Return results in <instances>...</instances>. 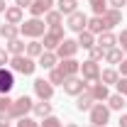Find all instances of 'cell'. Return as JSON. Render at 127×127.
Here are the masks:
<instances>
[{
    "label": "cell",
    "instance_id": "obj_31",
    "mask_svg": "<svg viewBox=\"0 0 127 127\" xmlns=\"http://www.w3.org/2000/svg\"><path fill=\"white\" fill-rule=\"evenodd\" d=\"M49 83H51V86H64V81H66V76H64L61 71H59V66H56V68H51V71H49Z\"/></svg>",
    "mask_w": 127,
    "mask_h": 127
},
{
    "label": "cell",
    "instance_id": "obj_41",
    "mask_svg": "<svg viewBox=\"0 0 127 127\" xmlns=\"http://www.w3.org/2000/svg\"><path fill=\"white\" fill-rule=\"evenodd\" d=\"M110 2V7H115V10H120L122 5H127V0H108Z\"/></svg>",
    "mask_w": 127,
    "mask_h": 127
},
{
    "label": "cell",
    "instance_id": "obj_38",
    "mask_svg": "<svg viewBox=\"0 0 127 127\" xmlns=\"http://www.w3.org/2000/svg\"><path fill=\"white\" fill-rule=\"evenodd\" d=\"M117 44H120V49L127 54V30H122L120 34H117Z\"/></svg>",
    "mask_w": 127,
    "mask_h": 127
},
{
    "label": "cell",
    "instance_id": "obj_47",
    "mask_svg": "<svg viewBox=\"0 0 127 127\" xmlns=\"http://www.w3.org/2000/svg\"><path fill=\"white\" fill-rule=\"evenodd\" d=\"M88 127H93V125H88Z\"/></svg>",
    "mask_w": 127,
    "mask_h": 127
},
{
    "label": "cell",
    "instance_id": "obj_3",
    "mask_svg": "<svg viewBox=\"0 0 127 127\" xmlns=\"http://www.w3.org/2000/svg\"><path fill=\"white\" fill-rule=\"evenodd\" d=\"M34 108V100H32L30 95H20L17 100H12V105H10V110L7 115L12 117V120H20V117H27Z\"/></svg>",
    "mask_w": 127,
    "mask_h": 127
},
{
    "label": "cell",
    "instance_id": "obj_14",
    "mask_svg": "<svg viewBox=\"0 0 127 127\" xmlns=\"http://www.w3.org/2000/svg\"><path fill=\"white\" fill-rule=\"evenodd\" d=\"M54 0H32V5H30V12L32 17H42V15H47L49 10H54Z\"/></svg>",
    "mask_w": 127,
    "mask_h": 127
},
{
    "label": "cell",
    "instance_id": "obj_5",
    "mask_svg": "<svg viewBox=\"0 0 127 127\" xmlns=\"http://www.w3.org/2000/svg\"><path fill=\"white\" fill-rule=\"evenodd\" d=\"M64 39H66V37H64V27L59 25V27H49V30L44 32V42H42V44H44L47 51H56V47L61 44Z\"/></svg>",
    "mask_w": 127,
    "mask_h": 127
},
{
    "label": "cell",
    "instance_id": "obj_23",
    "mask_svg": "<svg viewBox=\"0 0 127 127\" xmlns=\"http://www.w3.org/2000/svg\"><path fill=\"white\" fill-rule=\"evenodd\" d=\"M56 10L61 12V15H71V12H76L78 10V2L76 0H56Z\"/></svg>",
    "mask_w": 127,
    "mask_h": 127
},
{
    "label": "cell",
    "instance_id": "obj_8",
    "mask_svg": "<svg viewBox=\"0 0 127 127\" xmlns=\"http://www.w3.org/2000/svg\"><path fill=\"white\" fill-rule=\"evenodd\" d=\"M34 95L39 98V100H51L54 98V86L49 83L47 78H34Z\"/></svg>",
    "mask_w": 127,
    "mask_h": 127
},
{
    "label": "cell",
    "instance_id": "obj_25",
    "mask_svg": "<svg viewBox=\"0 0 127 127\" xmlns=\"http://www.w3.org/2000/svg\"><path fill=\"white\" fill-rule=\"evenodd\" d=\"M120 81V71H115V68H105V71H100V83H105V86H115Z\"/></svg>",
    "mask_w": 127,
    "mask_h": 127
},
{
    "label": "cell",
    "instance_id": "obj_36",
    "mask_svg": "<svg viewBox=\"0 0 127 127\" xmlns=\"http://www.w3.org/2000/svg\"><path fill=\"white\" fill-rule=\"evenodd\" d=\"M10 105H12V98L0 93V112H7V110H10Z\"/></svg>",
    "mask_w": 127,
    "mask_h": 127
},
{
    "label": "cell",
    "instance_id": "obj_29",
    "mask_svg": "<svg viewBox=\"0 0 127 127\" xmlns=\"http://www.w3.org/2000/svg\"><path fill=\"white\" fill-rule=\"evenodd\" d=\"M122 54H125V51H122L120 47H112V49H108V51H105V56H103V59H105L108 64H120L122 59H125Z\"/></svg>",
    "mask_w": 127,
    "mask_h": 127
},
{
    "label": "cell",
    "instance_id": "obj_39",
    "mask_svg": "<svg viewBox=\"0 0 127 127\" xmlns=\"http://www.w3.org/2000/svg\"><path fill=\"white\" fill-rule=\"evenodd\" d=\"M10 122H12V117L7 112H0V127H10Z\"/></svg>",
    "mask_w": 127,
    "mask_h": 127
},
{
    "label": "cell",
    "instance_id": "obj_16",
    "mask_svg": "<svg viewBox=\"0 0 127 127\" xmlns=\"http://www.w3.org/2000/svg\"><path fill=\"white\" fill-rule=\"evenodd\" d=\"M117 44V34H112L110 30L103 32V34H98V39H95V47H100L103 51H108V49H112Z\"/></svg>",
    "mask_w": 127,
    "mask_h": 127
},
{
    "label": "cell",
    "instance_id": "obj_37",
    "mask_svg": "<svg viewBox=\"0 0 127 127\" xmlns=\"http://www.w3.org/2000/svg\"><path fill=\"white\" fill-rule=\"evenodd\" d=\"M115 86H117V93L127 98V76H120V81H117Z\"/></svg>",
    "mask_w": 127,
    "mask_h": 127
},
{
    "label": "cell",
    "instance_id": "obj_4",
    "mask_svg": "<svg viewBox=\"0 0 127 127\" xmlns=\"http://www.w3.org/2000/svg\"><path fill=\"white\" fill-rule=\"evenodd\" d=\"M88 112H91V125L93 127H105L110 122V108L105 103H95Z\"/></svg>",
    "mask_w": 127,
    "mask_h": 127
},
{
    "label": "cell",
    "instance_id": "obj_18",
    "mask_svg": "<svg viewBox=\"0 0 127 127\" xmlns=\"http://www.w3.org/2000/svg\"><path fill=\"white\" fill-rule=\"evenodd\" d=\"M56 64H59V56H56V51H47V49H44V54L39 56L37 66H42V68L51 71V68H56Z\"/></svg>",
    "mask_w": 127,
    "mask_h": 127
},
{
    "label": "cell",
    "instance_id": "obj_12",
    "mask_svg": "<svg viewBox=\"0 0 127 127\" xmlns=\"http://www.w3.org/2000/svg\"><path fill=\"white\" fill-rule=\"evenodd\" d=\"M86 91L93 95L95 103H105V100L110 98V91H108V86H105V83H100V81H98V83H88V88H86Z\"/></svg>",
    "mask_w": 127,
    "mask_h": 127
},
{
    "label": "cell",
    "instance_id": "obj_32",
    "mask_svg": "<svg viewBox=\"0 0 127 127\" xmlns=\"http://www.w3.org/2000/svg\"><path fill=\"white\" fill-rule=\"evenodd\" d=\"M91 2V7H93L95 15H103L105 10H108V0H88Z\"/></svg>",
    "mask_w": 127,
    "mask_h": 127
},
{
    "label": "cell",
    "instance_id": "obj_1",
    "mask_svg": "<svg viewBox=\"0 0 127 127\" xmlns=\"http://www.w3.org/2000/svg\"><path fill=\"white\" fill-rule=\"evenodd\" d=\"M44 32H47V25L42 17H30L20 25V34H25L27 39H39V37H44Z\"/></svg>",
    "mask_w": 127,
    "mask_h": 127
},
{
    "label": "cell",
    "instance_id": "obj_42",
    "mask_svg": "<svg viewBox=\"0 0 127 127\" xmlns=\"http://www.w3.org/2000/svg\"><path fill=\"white\" fill-rule=\"evenodd\" d=\"M117 66H120V68H117V71H120V76H127V59H122Z\"/></svg>",
    "mask_w": 127,
    "mask_h": 127
},
{
    "label": "cell",
    "instance_id": "obj_13",
    "mask_svg": "<svg viewBox=\"0 0 127 127\" xmlns=\"http://www.w3.org/2000/svg\"><path fill=\"white\" fill-rule=\"evenodd\" d=\"M59 71L66 78L68 76H78L81 73V61H76V59H59Z\"/></svg>",
    "mask_w": 127,
    "mask_h": 127
},
{
    "label": "cell",
    "instance_id": "obj_45",
    "mask_svg": "<svg viewBox=\"0 0 127 127\" xmlns=\"http://www.w3.org/2000/svg\"><path fill=\"white\" fill-rule=\"evenodd\" d=\"M7 10V5H5V0H0V12H5Z\"/></svg>",
    "mask_w": 127,
    "mask_h": 127
},
{
    "label": "cell",
    "instance_id": "obj_26",
    "mask_svg": "<svg viewBox=\"0 0 127 127\" xmlns=\"http://www.w3.org/2000/svg\"><path fill=\"white\" fill-rule=\"evenodd\" d=\"M32 112H34L37 117H42V120H44V117L51 115V103H49V100H39V103H34Z\"/></svg>",
    "mask_w": 127,
    "mask_h": 127
},
{
    "label": "cell",
    "instance_id": "obj_44",
    "mask_svg": "<svg viewBox=\"0 0 127 127\" xmlns=\"http://www.w3.org/2000/svg\"><path fill=\"white\" fill-rule=\"evenodd\" d=\"M117 125H120V127H127V112H125V115L120 112V120H117Z\"/></svg>",
    "mask_w": 127,
    "mask_h": 127
},
{
    "label": "cell",
    "instance_id": "obj_17",
    "mask_svg": "<svg viewBox=\"0 0 127 127\" xmlns=\"http://www.w3.org/2000/svg\"><path fill=\"white\" fill-rule=\"evenodd\" d=\"M2 15H5V22H7V25H22V22H25V12H22V7H17V5L7 7Z\"/></svg>",
    "mask_w": 127,
    "mask_h": 127
},
{
    "label": "cell",
    "instance_id": "obj_20",
    "mask_svg": "<svg viewBox=\"0 0 127 127\" xmlns=\"http://www.w3.org/2000/svg\"><path fill=\"white\" fill-rule=\"evenodd\" d=\"M25 54L32 56V59H39V56L44 54V44H42L39 39H30V42H27V47H25Z\"/></svg>",
    "mask_w": 127,
    "mask_h": 127
},
{
    "label": "cell",
    "instance_id": "obj_2",
    "mask_svg": "<svg viewBox=\"0 0 127 127\" xmlns=\"http://www.w3.org/2000/svg\"><path fill=\"white\" fill-rule=\"evenodd\" d=\"M10 68L20 73V76H32L34 68H37V61L27 56V54H20V56H10Z\"/></svg>",
    "mask_w": 127,
    "mask_h": 127
},
{
    "label": "cell",
    "instance_id": "obj_19",
    "mask_svg": "<svg viewBox=\"0 0 127 127\" xmlns=\"http://www.w3.org/2000/svg\"><path fill=\"white\" fill-rule=\"evenodd\" d=\"M95 105V100H93V95L88 93V91H83L81 95H76V110H81V112H88L91 108Z\"/></svg>",
    "mask_w": 127,
    "mask_h": 127
},
{
    "label": "cell",
    "instance_id": "obj_28",
    "mask_svg": "<svg viewBox=\"0 0 127 127\" xmlns=\"http://www.w3.org/2000/svg\"><path fill=\"white\" fill-rule=\"evenodd\" d=\"M25 47H27V44H25L20 37L7 42V51H10V56H20V54H25Z\"/></svg>",
    "mask_w": 127,
    "mask_h": 127
},
{
    "label": "cell",
    "instance_id": "obj_21",
    "mask_svg": "<svg viewBox=\"0 0 127 127\" xmlns=\"http://www.w3.org/2000/svg\"><path fill=\"white\" fill-rule=\"evenodd\" d=\"M86 30L93 32V34H103V32H108V27H105V22H103L100 15H93V17H88V27Z\"/></svg>",
    "mask_w": 127,
    "mask_h": 127
},
{
    "label": "cell",
    "instance_id": "obj_33",
    "mask_svg": "<svg viewBox=\"0 0 127 127\" xmlns=\"http://www.w3.org/2000/svg\"><path fill=\"white\" fill-rule=\"evenodd\" d=\"M39 125H42V127H64V122L56 117V115H49V117H44Z\"/></svg>",
    "mask_w": 127,
    "mask_h": 127
},
{
    "label": "cell",
    "instance_id": "obj_22",
    "mask_svg": "<svg viewBox=\"0 0 127 127\" xmlns=\"http://www.w3.org/2000/svg\"><path fill=\"white\" fill-rule=\"evenodd\" d=\"M78 47L81 49H91V47H95V34L93 32H88V30H83V32H78Z\"/></svg>",
    "mask_w": 127,
    "mask_h": 127
},
{
    "label": "cell",
    "instance_id": "obj_24",
    "mask_svg": "<svg viewBox=\"0 0 127 127\" xmlns=\"http://www.w3.org/2000/svg\"><path fill=\"white\" fill-rule=\"evenodd\" d=\"M0 37H2L5 42L17 39V37H20V27H17V25H7V22H5V25L0 27Z\"/></svg>",
    "mask_w": 127,
    "mask_h": 127
},
{
    "label": "cell",
    "instance_id": "obj_11",
    "mask_svg": "<svg viewBox=\"0 0 127 127\" xmlns=\"http://www.w3.org/2000/svg\"><path fill=\"white\" fill-rule=\"evenodd\" d=\"M12 88H15V71H12V68L0 66V93L7 95Z\"/></svg>",
    "mask_w": 127,
    "mask_h": 127
},
{
    "label": "cell",
    "instance_id": "obj_35",
    "mask_svg": "<svg viewBox=\"0 0 127 127\" xmlns=\"http://www.w3.org/2000/svg\"><path fill=\"white\" fill-rule=\"evenodd\" d=\"M15 127H42L37 120H32V117H20L15 122Z\"/></svg>",
    "mask_w": 127,
    "mask_h": 127
},
{
    "label": "cell",
    "instance_id": "obj_34",
    "mask_svg": "<svg viewBox=\"0 0 127 127\" xmlns=\"http://www.w3.org/2000/svg\"><path fill=\"white\" fill-rule=\"evenodd\" d=\"M103 56H105V51H103L100 47H91L88 49V59H91V61H100Z\"/></svg>",
    "mask_w": 127,
    "mask_h": 127
},
{
    "label": "cell",
    "instance_id": "obj_40",
    "mask_svg": "<svg viewBox=\"0 0 127 127\" xmlns=\"http://www.w3.org/2000/svg\"><path fill=\"white\" fill-rule=\"evenodd\" d=\"M5 64H10V51L7 49H0V66H5Z\"/></svg>",
    "mask_w": 127,
    "mask_h": 127
},
{
    "label": "cell",
    "instance_id": "obj_43",
    "mask_svg": "<svg viewBox=\"0 0 127 127\" xmlns=\"http://www.w3.org/2000/svg\"><path fill=\"white\" fill-rule=\"evenodd\" d=\"M15 5L25 10V7H30V5H32V0H15Z\"/></svg>",
    "mask_w": 127,
    "mask_h": 127
},
{
    "label": "cell",
    "instance_id": "obj_48",
    "mask_svg": "<svg viewBox=\"0 0 127 127\" xmlns=\"http://www.w3.org/2000/svg\"><path fill=\"white\" fill-rule=\"evenodd\" d=\"M125 108H127V103H125Z\"/></svg>",
    "mask_w": 127,
    "mask_h": 127
},
{
    "label": "cell",
    "instance_id": "obj_27",
    "mask_svg": "<svg viewBox=\"0 0 127 127\" xmlns=\"http://www.w3.org/2000/svg\"><path fill=\"white\" fill-rule=\"evenodd\" d=\"M61 22H64V15L59 10H49L47 15H44V25H47V27H59Z\"/></svg>",
    "mask_w": 127,
    "mask_h": 127
},
{
    "label": "cell",
    "instance_id": "obj_7",
    "mask_svg": "<svg viewBox=\"0 0 127 127\" xmlns=\"http://www.w3.org/2000/svg\"><path fill=\"white\" fill-rule=\"evenodd\" d=\"M81 78L88 81V83H98L100 81V66L98 61H81Z\"/></svg>",
    "mask_w": 127,
    "mask_h": 127
},
{
    "label": "cell",
    "instance_id": "obj_46",
    "mask_svg": "<svg viewBox=\"0 0 127 127\" xmlns=\"http://www.w3.org/2000/svg\"><path fill=\"white\" fill-rule=\"evenodd\" d=\"M64 127H78V125H73V122H66V125H64Z\"/></svg>",
    "mask_w": 127,
    "mask_h": 127
},
{
    "label": "cell",
    "instance_id": "obj_9",
    "mask_svg": "<svg viewBox=\"0 0 127 127\" xmlns=\"http://www.w3.org/2000/svg\"><path fill=\"white\" fill-rule=\"evenodd\" d=\"M66 27L71 32H83L86 27H88V17L83 15L81 10H76V12H71V15L66 17Z\"/></svg>",
    "mask_w": 127,
    "mask_h": 127
},
{
    "label": "cell",
    "instance_id": "obj_6",
    "mask_svg": "<svg viewBox=\"0 0 127 127\" xmlns=\"http://www.w3.org/2000/svg\"><path fill=\"white\" fill-rule=\"evenodd\" d=\"M86 88H88V81H83L81 76H68V78L64 81V93L66 95H73V98H76V95H81Z\"/></svg>",
    "mask_w": 127,
    "mask_h": 127
},
{
    "label": "cell",
    "instance_id": "obj_10",
    "mask_svg": "<svg viewBox=\"0 0 127 127\" xmlns=\"http://www.w3.org/2000/svg\"><path fill=\"white\" fill-rule=\"evenodd\" d=\"M78 49H81V47H78V42H76V39H64L61 44L56 47V56H59V59H73Z\"/></svg>",
    "mask_w": 127,
    "mask_h": 127
},
{
    "label": "cell",
    "instance_id": "obj_30",
    "mask_svg": "<svg viewBox=\"0 0 127 127\" xmlns=\"http://www.w3.org/2000/svg\"><path fill=\"white\" fill-rule=\"evenodd\" d=\"M125 95H120V93H112L110 98H108V108H110V110H120L122 112V108H125Z\"/></svg>",
    "mask_w": 127,
    "mask_h": 127
},
{
    "label": "cell",
    "instance_id": "obj_15",
    "mask_svg": "<svg viewBox=\"0 0 127 127\" xmlns=\"http://www.w3.org/2000/svg\"><path fill=\"white\" fill-rule=\"evenodd\" d=\"M100 17H103V22H105V27H108V30L117 27V25H122V12H120V10H115V7H108Z\"/></svg>",
    "mask_w": 127,
    "mask_h": 127
}]
</instances>
